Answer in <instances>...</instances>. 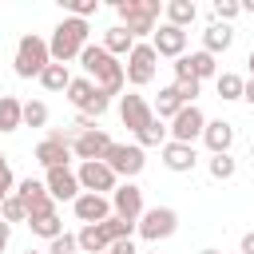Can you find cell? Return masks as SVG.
<instances>
[{
	"label": "cell",
	"mask_w": 254,
	"mask_h": 254,
	"mask_svg": "<svg viewBox=\"0 0 254 254\" xmlns=\"http://www.w3.org/2000/svg\"><path fill=\"white\" fill-rule=\"evenodd\" d=\"M246 64H250V79H254V52H250V56H246Z\"/></svg>",
	"instance_id": "obj_47"
},
{
	"label": "cell",
	"mask_w": 254,
	"mask_h": 254,
	"mask_svg": "<svg viewBox=\"0 0 254 254\" xmlns=\"http://www.w3.org/2000/svg\"><path fill=\"white\" fill-rule=\"evenodd\" d=\"M187 60H190V75H194L198 83H202V79H210V75L218 79V64H214V56H210V52H202V48H198V52H190Z\"/></svg>",
	"instance_id": "obj_28"
},
{
	"label": "cell",
	"mask_w": 254,
	"mask_h": 254,
	"mask_svg": "<svg viewBox=\"0 0 254 254\" xmlns=\"http://www.w3.org/2000/svg\"><path fill=\"white\" fill-rule=\"evenodd\" d=\"M202 143H206L210 155H230V147H234V123L230 119H206Z\"/></svg>",
	"instance_id": "obj_19"
},
{
	"label": "cell",
	"mask_w": 254,
	"mask_h": 254,
	"mask_svg": "<svg viewBox=\"0 0 254 254\" xmlns=\"http://www.w3.org/2000/svg\"><path fill=\"white\" fill-rule=\"evenodd\" d=\"M48 123V103L44 99H28L24 103V127H44Z\"/></svg>",
	"instance_id": "obj_35"
},
{
	"label": "cell",
	"mask_w": 254,
	"mask_h": 254,
	"mask_svg": "<svg viewBox=\"0 0 254 254\" xmlns=\"http://www.w3.org/2000/svg\"><path fill=\"white\" fill-rule=\"evenodd\" d=\"M0 206H4V198H0Z\"/></svg>",
	"instance_id": "obj_52"
},
{
	"label": "cell",
	"mask_w": 254,
	"mask_h": 254,
	"mask_svg": "<svg viewBox=\"0 0 254 254\" xmlns=\"http://www.w3.org/2000/svg\"><path fill=\"white\" fill-rule=\"evenodd\" d=\"M36 163L44 167V171H52V167H67L71 163V143L67 139H56V135H44L40 143H36Z\"/></svg>",
	"instance_id": "obj_17"
},
{
	"label": "cell",
	"mask_w": 254,
	"mask_h": 254,
	"mask_svg": "<svg viewBox=\"0 0 254 254\" xmlns=\"http://www.w3.org/2000/svg\"><path fill=\"white\" fill-rule=\"evenodd\" d=\"M198 254H222V250H210V246H206V250H198Z\"/></svg>",
	"instance_id": "obj_49"
},
{
	"label": "cell",
	"mask_w": 254,
	"mask_h": 254,
	"mask_svg": "<svg viewBox=\"0 0 254 254\" xmlns=\"http://www.w3.org/2000/svg\"><path fill=\"white\" fill-rule=\"evenodd\" d=\"M71 131H75V135H83V131H99V119H91V115H83V111H79V115H75V123H71Z\"/></svg>",
	"instance_id": "obj_40"
},
{
	"label": "cell",
	"mask_w": 254,
	"mask_h": 254,
	"mask_svg": "<svg viewBox=\"0 0 254 254\" xmlns=\"http://www.w3.org/2000/svg\"><path fill=\"white\" fill-rule=\"evenodd\" d=\"M16 75L20 79H40L44 75V67L52 64V52H48V40L44 36H36V32H28V36H20V44H16Z\"/></svg>",
	"instance_id": "obj_4"
},
{
	"label": "cell",
	"mask_w": 254,
	"mask_h": 254,
	"mask_svg": "<svg viewBox=\"0 0 254 254\" xmlns=\"http://www.w3.org/2000/svg\"><path fill=\"white\" fill-rule=\"evenodd\" d=\"M175 230H179V214H175L171 206H147L135 234L147 238V242H163V238H171Z\"/></svg>",
	"instance_id": "obj_7"
},
{
	"label": "cell",
	"mask_w": 254,
	"mask_h": 254,
	"mask_svg": "<svg viewBox=\"0 0 254 254\" xmlns=\"http://www.w3.org/2000/svg\"><path fill=\"white\" fill-rule=\"evenodd\" d=\"M75 250H79V242H75V234H67V230L48 242V254H75Z\"/></svg>",
	"instance_id": "obj_38"
},
{
	"label": "cell",
	"mask_w": 254,
	"mask_h": 254,
	"mask_svg": "<svg viewBox=\"0 0 254 254\" xmlns=\"http://www.w3.org/2000/svg\"><path fill=\"white\" fill-rule=\"evenodd\" d=\"M75 242H79V250L83 254H107V238H103V230L99 226H79V234H75Z\"/></svg>",
	"instance_id": "obj_27"
},
{
	"label": "cell",
	"mask_w": 254,
	"mask_h": 254,
	"mask_svg": "<svg viewBox=\"0 0 254 254\" xmlns=\"http://www.w3.org/2000/svg\"><path fill=\"white\" fill-rule=\"evenodd\" d=\"M87 20H75V16H64L56 28H52V40H48V52H52V64H71L79 60V52L87 48Z\"/></svg>",
	"instance_id": "obj_2"
},
{
	"label": "cell",
	"mask_w": 254,
	"mask_h": 254,
	"mask_svg": "<svg viewBox=\"0 0 254 254\" xmlns=\"http://www.w3.org/2000/svg\"><path fill=\"white\" fill-rule=\"evenodd\" d=\"M24 254H48V250H24Z\"/></svg>",
	"instance_id": "obj_50"
},
{
	"label": "cell",
	"mask_w": 254,
	"mask_h": 254,
	"mask_svg": "<svg viewBox=\"0 0 254 254\" xmlns=\"http://www.w3.org/2000/svg\"><path fill=\"white\" fill-rule=\"evenodd\" d=\"M79 187L87 190V194H115V187H119V175L103 163V159H95V163H79Z\"/></svg>",
	"instance_id": "obj_8"
},
{
	"label": "cell",
	"mask_w": 254,
	"mask_h": 254,
	"mask_svg": "<svg viewBox=\"0 0 254 254\" xmlns=\"http://www.w3.org/2000/svg\"><path fill=\"white\" fill-rule=\"evenodd\" d=\"M230 44H234V28H230V24H218V20H210V24H206V32H202V52L218 56V52H226Z\"/></svg>",
	"instance_id": "obj_20"
},
{
	"label": "cell",
	"mask_w": 254,
	"mask_h": 254,
	"mask_svg": "<svg viewBox=\"0 0 254 254\" xmlns=\"http://www.w3.org/2000/svg\"><path fill=\"white\" fill-rule=\"evenodd\" d=\"M242 254H254V230H250V234H242Z\"/></svg>",
	"instance_id": "obj_44"
},
{
	"label": "cell",
	"mask_w": 254,
	"mask_h": 254,
	"mask_svg": "<svg viewBox=\"0 0 254 254\" xmlns=\"http://www.w3.org/2000/svg\"><path fill=\"white\" fill-rule=\"evenodd\" d=\"M44 187H48V194H52L56 202H75V198L83 194L79 175H75L71 167H52V171H44Z\"/></svg>",
	"instance_id": "obj_10"
},
{
	"label": "cell",
	"mask_w": 254,
	"mask_h": 254,
	"mask_svg": "<svg viewBox=\"0 0 254 254\" xmlns=\"http://www.w3.org/2000/svg\"><path fill=\"white\" fill-rule=\"evenodd\" d=\"M16 194L24 198V206H28V218H44V214H56V198L48 194V187H44V179H20L16 183Z\"/></svg>",
	"instance_id": "obj_9"
},
{
	"label": "cell",
	"mask_w": 254,
	"mask_h": 254,
	"mask_svg": "<svg viewBox=\"0 0 254 254\" xmlns=\"http://www.w3.org/2000/svg\"><path fill=\"white\" fill-rule=\"evenodd\" d=\"M79 64H83V71H87V79L111 99V95H119L123 87H127V71H123V64L103 48V44H87L83 52H79Z\"/></svg>",
	"instance_id": "obj_1"
},
{
	"label": "cell",
	"mask_w": 254,
	"mask_h": 254,
	"mask_svg": "<svg viewBox=\"0 0 254 254\" xmlns=\"http://www.w3.org/2000/svg\"><path fill=\"white\" fill-rule=\"evenodd\" d=\"M8 238H12V226H8V222H4V218H0V254H4V250H8Z\"/></svg>",
	"instance_id": "obj_43"
},
{
	"label": "cell",
	"mask_w": 254,
	"mask_h": 254,
	"mask_svg": "<svg viewBox=\"0 0 254 254\" xmlns=\"http://www.w3.org/2000/svg\"><path fill=\"white\" fill-rule=\"evenodd\" d=\"M0 171H8V155H0Z\"/></svg>",
	"instance_id": "obj_48"
},
{
	"label": "cell",
	"mask_w": 254,
	"mask_h": 254,
	"mask_svg": "<svg viewBox=\"0 0 254 254\" xmlns=\"http://www.w3.org/2000/svg\"><path fill=\"white\" fill-rule=\"evenodd\" d=\"M159 155H163V167L175 171V175H187V171H194V163H198V151H194L190 143H175V139H167V143L159 147Z\"/></svg>",
	"instance_id": "obj_18"
},
{
	"label": "cell",
	"mask_w": 254,
	"mask_h": 254,
	"mask_svg": "<svg viewBox=\"0 0 254 254\" xmlns=\"http://www.w3.org/2000/svg\"><path fill=\"white\" fill-rule=\"evenodd\" d=\"M95 95H99V87H95V83H91L87 75H79V79H71V87H67V99H71V107H79V111H87Z\"/></svg>",
	"instance_id": "obj_26"
},
{
	"label": "cell",
	"mask_w": 254,
	"mask_h": 254,
	"mask_svg": "<svg viewBox=\"0 0 254 254\" xmlns=\"http://www.w3.org/2000/svg\"><path fill=\"white\" fill-rule=\"evenodd\" d=\"M175 87H179V99H183L187 107H190V103L198 99V91H202V83H198V79H179Z\"/></svg>",
	"instance_id": "obj_39"
},
{
	"label": "cell",
	"mask_w": 254,
	"mask_h": 254,
	"mask_svg": "<svg viewBox=\"0 0 254 254\" xmlns=\"http://www.w3.org/2000/svg\"><path fill=\"white\" fill-rule=\"evenodd\" d=\"M123 183H131L143 167H147V155H143V147L139 143H111V151H107V159H103Z\"/></svg>",
	"instance_id": "obj_6"
},
{
	"label": "cell",
	"mask_w": 254,
	"mask_h": 254,
	"mask_svg": "<svg viewBox=\"0 0 254 254\" xmlns=\"http://www.w3.org/2000/svg\"><path fill=\"white\" fill-rule=\"evenodd\" d=\"M0 218L12 226V222H28V206H24V198L20 194H8L4 198V206H0Z\"/></svg>",
	"instance_id": "obj_34"
},
{
	"label": "cell",
	"mask_w": 254,
	"mask_h": 254,
	"mask_svg": "<svg viewBox=\"0 0 254 254\" xmlns=\"http://www.w3.org/2000/svg\"><path fill=\"white\" fill-rule=\"evenodd\" d=\"M119 119H123V127H127V131H135V135H139V131L155 119V107H151L139 91H127V95H119Z\"/></svg>",
	"instance_id": "obj_11"
},
{
	"label": "cell",
	"mask_w": 254,
	"mask_h": 254,
	"mask_svg": "<svg viewBox=\"0 0 254 254\" xmlns=\"http://www.w3.org/2000/svg\"><path fill=\"white\" fill-rule=\"evenodd\" d=\"M24 127V103L16 95H0V135H12Z\"/></svg>",
	"instance_id": "obj_21"
},
{
	"label": "cell",
	"mask_w": 254,
	"mask_h": 254,
	"mask_svg": "<svg viewBox=\"0 0 254 254\" xmlns=\"http://www.w3.org/2000/svg\"><path fill=\"white\" fill-rule=\"evenodd\" d=\"M60 4H64V12L75 16V20H87V16L99 12V0H60Z\"/></svg>",
	"instance_id": "obj_36"
},
{
	"label": "cell",
	"mask_w": 254,
	"mask_h": 254,
	"mask_svg": "<svg viewBox=\"0 0 254 254\" xmlns=\"http://www.w3.org/2000/svg\"><path fill=\"white\" fill-rule=\"evenodd\" d=\"M107 254H139V246H135V238H119L107 246Z\"/></svg>",
	"instance_id": "obj_41"
},
{
	"label": "cell",
	"mask_w": 254,
	"mask_h": 254,
	"mask_svg": "<svg viewBox=\"0 0 254 254\" xmlns=\"http://www.w3.org/2000/svg\"><path fill=\"white\" fill-rule=\"evenodd\" d=\"M234 16H242V0H214V20L230 24Z\"/></svg>",
	"instance_id": "obj_37"
},
{
	"label": "cell",
	"mask_w": 254,
	"mask_h": 254,
	"mask_svg": "<svg viewBox=\"0 0 254 254\" xmlns=\"http://www.w3.org/2000/svg\"><path fill=\"white\" fill-rule=\"evenodd\" d=\"M151 48H155V56H167V60H179V56H187V32L163 20V24L155 28V36H151Z\"/></svg>",
	"instance_id": "obj_15"
},
{
	"label": "cell",
	"mask_w": 254,
	"mask_h": 254,
	"mask_svg": "<svg viewBox=\"0 0 254 254\" xmlns=\"http://www.w3.org/2000/svg\"><path fill=\"white\" fill-rule=\"evenodd\" d=\"M167 139H171V127H167L163 119H151V123L135 135V143H139V147H163Z\"/></svg>",
	"instance_id": "obj_29"
},
{
	"label": "cell",
	"mask_w": 254,
	"mask_h": 254,
	"mask_svg": "<svg viewBox=\"0 0 254 254\" xmlns=\"http://www.w3.org/2000/svg\"><path fill=\"white\" fill-rule=\"evenodd\" d=\"M242 12H254V0H242Z\"/></svg>",
	"instance_id": "obj_46"
},
{
	"label": "cell",
	"mask_w": 254,
	"mask_h": 254,
	"mask_svg": "<svg viewBox=\"0 0 254 254\" xmlns=\"http://www.w3.org/2000/svg\"><path fill=\"white\" fill-rule=\"evenodd\" d=\"M71 79H75V75L67 71V64H48L44 75H40V87H44V91H67Z\"/></svg>",
	"instance_id": "obj_25"
},
{
	"label": "cell",
	"mask_w": 254,
	"mask_h": 254,
	"mask_svg": "<svg viewBox=\"0 0 254 254\" xmlns=\"http://www.w3.org/2000/svg\"><path fill=\"white\" fill-rule=\"evenodd\" d=\"M250 159H254V147H250Z\"/></svg>",
	"instance_id": "obj_51"
},
{
	"label": "cell",
	"mask_w": 254,
	"mask_h": 254,
	"mask_svg": "<svg viewBox=\"0 0 254 254\" xmlns=\"http://www.w3.org/2000/svg\"><path fill=\"white\" fill-rule=\"evenodd\" d=\"M151 107H155V119H175V115H179L187 103L179 99V87L171 83V87H159V99H155Z\"/></svg>",
	"instance_id": "obj_24"
},
{
	"label": "cell",
	"mask_w": 254,
	"mask_h": 254,
	"mask_svg": "<svg viewBox=\"0 0 254 254\" xmlns=\"http://www.w3.org/2000/svg\"><path fill=\"white\" fill-rule=\"evenodd\" d=\"M214 83H218V99H226V103H230V99H242V87H246L242 75H234V71H218Z\"/></svg>",
	"instance_id": "obj_31"
},
{
	"label": "cell",
	"mask_w": 254,
	"mask_h": 254,
	"mask_svg": "<svg viewBox=\"0 0 254 254\" xmlns=\"http://www.w3.org/2000/svg\"><path fill=\"white\" fill-rule=\"evenodd\" d=\"M111 135L99 127V131H83V135H75V143H71V155L79 159V163H95V159H107V151H111Z\"/></svg>",
	"instance_id": "obj_14"
},
{
	"label": "cell",
	"mask_w": 254,
	"mask_h": 254,
	"mask_svg": "<svg viewBox=\"0 0 254 254\" xmlns=\"http://www.w3.org/2000/svg\"><path fill=\"white\" fill-rule=\"evenodd\" d=\"M8 194H16V175H12V167L0 171V198H8Z\"/></svg>",
	"instance_id": "obj_42"
},
{
	"label": "cell",
	"mask_w": 254,
	"mask_h": 254,
	"mask_svg": "<svg viewBox=\"0 0 254 254\" xmlns=\"http://www.w3.org/2000/svg\"><path fill=\"white\" fill-rule=\"evenodd\" d=\"M242 99L254 107V79H246V87H242Z\"/></svg>",
	"instance_id": "obj_45"
},
{
	"label": "cell",
	"mask_w": 254,
	"mask_h": 254,
	"mask_svg": "<svg viewBox=\"0 0 254 254\" xmlns=\"http://www.w3.org/2000/svg\"><path fill=\"white\" fill-rule=\"evenodd\" d=\"M155 64H159V56H155L151 40H139V44L131 48L127 64H123V71H127V83H131V87H147V83L155 79Z\"/></svg>",
	"instance_id": "obj_5"
},
{
	"label": "cell",
	"mask_w": 254,
	"mask_h": 254,
	"mask_svg": "<svg viewBox=\"0 0 254 254\" xmlns=\"http://www.w3.org/2000/svg\"><path fill=\"white\" fill-rule=\"evenodd\" d=\"M99 230H103V238H107V242H119V238H131V234L139 230V222H127V218L111 214L107 222H99Z\"/></svg>",
	"instance_id": "obj_30"
},
{
	"label": "cell",
	"mask_w": 254,
	"mask_h": 254,
	"mask_svg": "<svg viewBox=\"0 0 254 254\" xmlns=\"http://www.w3.org/2000/svg\"><path fill=\"white\" fill-rule=\"evenodd\" d=\"M135 44H139V40H135L123 24H115V28H107V32H103V48H107L115 60H119V56H131V48H135Z\"/></svg>",
	"instance_id": "obj_23"
},
{
	"label": "cell",
	"mask_w": 254,
	"mask_h": 254,
	"mask_svg": "<svg viewBox=\"0 0 254 254\" xmlns=\"http://www.w3.org/2000/svg\"><path fill=\"white\" fill-rule=\"evenodd\" d=\"M28 226H32V234L36 238H60L64 234V222H60V214H44V218H28Z\"/></svg>",
	"instance_id": "obj_32"
},
{
	"label": "cell",
	"mask_w": 254,
	"mask_h": 254,
	"mask_svg": "<svg viewBox=\"0 0 254 254\" xmlns=\"http://www.w3.org/2000/svg\"><path fill=\"white\" fill-rule=\"evenodd\" d=\"M71 210H75V218L83 222V226H99V222H107L111 218V198L107 194H79L75 202H71Z\"/></svg>",
	"instance_id": "obj_16"
},
{
	"label": "cell",
	"mask_w": 254,
	"mask_h": 254,
	"mask_svg": "<svg viewBox=\"0 0 254 254\" xmlns=\"http://www.w3.org/2000/svg\"><path fill=\"white\" fill-rule=\"evenodd\" d=\"M143 210H147V206H143V187L119 183L115 194H111V214H119V218H127V222H139Z\"/></svg>",
	"instance_id": "obj_13"
},
{
	"label": "cell",
	"mask_w": 254,
	"mask_h": 254,
	"mask_svg": "<svg viewBox=\"0 0 254 254\" xmlns=\"http://www.w3.org/2000/svg\"><path fill=\"white\" fill-rule=\"evenodd\" d=\"M206 171H210V179H218V183H226V179H234V171H238V163H234L230 155H210V163H206Z\"/></svg>",
	"instance_id": "obj_33"
},
{
	"label": "cell",
	"mask_w": 254,
	"mask_h": 254,
	"mask_svg": "<svg viewBox=\"0 0 254 254\" xmlns=\"http://www.w3.org/2000/svg\"><path fill=\"white\" fill-rule=\"evenodd\" d=\"M163 16H167V24H175V28H190L194 24V16H198V8H194V0H167L163 4Z\"/></svg>",
	"instance_id": "obj_22"
},
{
	"label": "cell",
	"mask_w": 254,
	"mask_h": 254,
	"mask_svg": "<svg viewBox=\"0 0 254 254\" xmlns=\"http://www.w3.org/2000/svg\"><path fill=\"white\" fill-rule=\"evenodd\" d=\"M115 12H119V24L135 40H143V36H155L159 16H163V4L159 0H115Z\"/></svg>",
	"instance_id": "obj_3"
},
{
	"label": "cell",
	"mask_w": 254,
	"mask_h": 254,
	"mask_svg": "<svg viewBox=\"0 0 254 254\" xmlns=\"http://www.w3.org/2000/svg\"><path fill=\"white\" fill-rule=\"evenodd\" d=\"M202 131H206V115L198 111V103L183 107V111L171 119V139H175V143H190V147H194V139H202Z\"/></svg>",
	"instance_id": "obj_12"
}]
</instances>
